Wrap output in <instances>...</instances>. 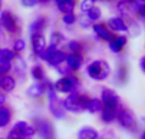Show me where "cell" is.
<instances>
[{"label":"cell","instance_id":"cell-1","mask_svg":"<svg viewBox=\"0 0 145 139\" xmlns=\"http://www.w3.org/2000/svg\"><path fill=\"white\" fill-rule=\"evenodd\" d=\"M89 102V96L85 93L72 92L63 101L64 110H68L70 112H82L87 110V105Z\"/></svg>","mask_w":145,"mask_h":139},{"label":"cell","instance_id":"cell-2","mask_svg":"<svg viewBox=\"0 0 145 139\" xmlns=\"http://www.w3.org/2000/svg\"><path fill=\"white\" fill-rule=\"evenodd\" d=\"M88 75L94 81H105L108 78L111 73V68L107 61L105 60H94L88 65Z\"/></svg>","mask_w":145,"mask_h":139},{"label":"cell","instance_id":"cell-3","mask_svg":"<svg viewBox=\"0 0 145 139\" xmlns=\"http://www.w3.org/2000/svg\"><path fill=\"white\" fill-rule=\"evenodd\" d=\"M79 86V78L75 75H69L63 77L59 81H56L54 83V89H55V92H60V93H72V92H76Z\"/></svg>","mask_w":145,"mask_h":139},{"label":"cell","instance_id":"cell-4","mask_svg":"<svg viewBox=\"0 0 145 139\" xmlns=\"http://www.w3.org/2000/svg\"><path fill=\"white\" fill-rule=\"evenodd\" d=\"M48 105H50V111L56 119H64L65 117V110L63 107V101L57 97L55 89H51L47 92Z\"/></svg>","mask_w":145,"mask_h":139},{"label":"cell","instance_id":"cell-5","mask_svg":"<svg viewBox=\"0 0 145 139\" xmlns=\"http://www.w3.org/2000/svg\"><path fill=\"white\" fill-rule=\"evenodd\" d=\"M35 130L38 132L42 139H55V130L52 124L46 119H36Z\"/></svg>","mask_w":145,"mask_h":139},{"label":"cell","instance_id":"cell-6","mask_svg":"<svg viewBox=\"0 0 145 139\" xmlns=\"http://www.w3.org/2000/svg\"><path fill=\"white\" fill-rule=\"evenodd\" d=\"M0 24L3 26L4 30H7L10 33H18L19 32V24H18L17 17L9 10L1 12V17H0Z\"/></svg>","mask_w":145,"mask_h":139},{"label":"cell","instance_id":"cell-7","mask_svg":"<svg viewBox=\"0 0 145 139\" xmlns=\"http://www.w3.org/2000/svg\"><path fill=\"white\" fill-rule=\"evenodd\" d=\"M116 119L118 120L120 125L125 129L129 130H135L136 128V120L134 114L130 111L129 109H121L120 111L117 112V117Z\"/></svg>","mask_w":145,"mask_h":139},{"label":"cell","instance_id":"cell-8","mask_svg":"<svg viewBox=\"0 0 145 139\" xmlns=\"http://www.w3.org/2000/svg\"><path fill=\"white\" fill-rule=\"evenodd\" d=\"M102 121L103 123H112L117 117L118 112V104L117 102H108V104H102Z\"/></svg>","mask_w":145,"mask_h":139},{"label":"cell","instance_id":"cell-9","mask_svg":"<svg viewBox=\"0 0 145 139\" xmlns=\"http://www.w3.org/2000/svg\"><path fill=\"white\" fill-rule=\"evenodd\" d=\"M92 27H93V31H94L95 35L99 38H102L103 41H106V42L110 43L111 41L115 38V35H113L111 31H108L107 27H106L105 24H102V23H94Z\"/></svg>","mask_w":145,"mask_h":139},{"label":"cell","instance_id":"cell-10","mask_svg":"<svg viewBox=\"0 0 145 139\" xmlns=\"http://www.w3.org/2000/svg\"><path fill=\"white\" fill-rule=\"evenodd\" d=\"M31 40H32L33 52L38 56L46 49V38H45V36H43V33H33V35L31 36Z\"/></svg>","mask_w":145,"mask_h":139},{"label":"cell","instance_id":"cell-11","mask_svg":"<svg viewBox=\"0 0 145 139\" xmlns=\"http://www.w3.org/2000/svg\"><path fill=\"white\" fill-rule=\"evenodd\" d=\"M13 129L18 130L20 133V135L23 137V139H28V138H32L35 135L36 130L32 125H29L27 121H17L15 125L13 127Z\"/></svg>","mask_w":145,"mask_h":139},{"label":"cell","instance_id":"cell-12","mask_svg":"<svg viewBox=\"0 0 145 139\" xmlns=\"http://www.w3.org/2000/svg\"><path fill=\"white\" fill-rule=\"evenodd\" d=\"M107 26L110 27V30L115 31V32H126L129 30V26L126 24V22L120 17H112L108 19Z\"/></svg>","mask_w":145,"mask_h":139},{"label":"cell","instance_id":"cell-13","mask_svg":"<svg viewBox=\"0 0 145 139\" xmlns=\"http://www.w3.org/2000/svg\"><path fill=\"white\" fill-rule=\"evenodd\" d=\"M65 61H66V65H68L71 70H78L83 64V56L80 55V54L71 52V54H68V55H66Z\"/></svg>","mask_w":145,"mask_h":139},{"label":"cell","instance_id":"cell-14","mask_svg":"<svg viewBox=\"0 0 145 139\" xmlns=\"http://www.w3.org/2000/svg\"><path fill=\"white\" fill-rule=\"evenodd\" d=\"M126 43H127V37L126 36H115V38L108 43V46H110V49L113 52L117 54L125 47Z\"/></svg>","mask_w":145,"mask_h":139},{"label":"cell","instance_id":"cell-15","mask_svg":"<svg viewBox=\"0 0 145 139\" xmlns=\"http://www.w3.org/2000/svg\"><path fill=\"white\" fill-rule=\"evenodd\" d=\"M99 134L95 129L90 127H84L78 133V139H98Z\"/></svg>","mask_w":145,"mask_h":139},{"label":"cell","instance_id":"cell-16","mask_svg":"<svg viewBox=\"0 0 145 139\" xmlns=\"http://www.w3.org/2000/svg\"><path fill=\"white\" fill-rule=\"evenodd\" d=\"M12 120V111L9 107L1 105L0 106V128H5Z\"/></svg>","mask_w":145,"mask_h":139},{"label":"cell","instance_id":"cell-17","mask_svg":"<svg viewBox=\"0 0 145 139\" xmlns=\"http://www.w3.org/2000/svg\"><path fill=\"white\" fill-rule=\"evenodd\" d=\"M0 88L5 92H10L15 88V79L10 75H3L0 78Z\"/></svg>","mask_w":145,"mask_h":139},{"label":"cell","instance_id":"cell-18","mask_svg":"<svg viewBox=\"0 0 145 139\" xmlns=\"http://www.w3.org/2000/svg\"><path fill=\"white\" fill-rule=\"evenodd\" d=\"M101 101H102V104H108V102H117V104H120L118 96L110 88L102 89V98H101Z\"/></svg>","mask_w":145,"mask_h":139},{"label":"cell","instance_id":"cell-19","mask_svg":"<svg viewBox=\"0 0 145 139\" xmlns=\"http://www.w3.org/2000/svg\"><path fill=\"white\" fill-rule=\"evenodd\" d=\"M46 27V18L45 17H38L32 24L29 26V32L32 33H42L43 28Z\"/></svg>","mask_w":145,"mask_h":139},{"label":"cell","instance_id":"cell-20","mask_svg":"<svg viewBox=\"0 0 145 139\" xmlns=\"http://www.w3.org/2000/svg\"><path fill=\"white\" fill-rule=\"evenodd\" d=\"M57 8L64 14L72 13L74 12V8H75V0H63V1L57 3Z\"/></svg>","mask_w":145,"mask_h":139},{"label":"cell","instance_id":"cell-21","mask_svg":"<svg viewBox=\"0 0 145 139\" xmlns=\"http://www.w3.org/2000/svg\"><path fill=\"white\" fill-rule=\"evenodd\" d=\"M43 93H45V89H43V87H42V84H41V83L32 84V86L28 87V89H27V94L29 97H32V98L41 97Z\"/></svg>","mask_w":145,"mask_h":139},{"label":"cell","instance_id":"cell-22","mask_svg":"<svg viewBox=\"0 0 145 139\" xmlns=\"http://www.w3.org/2000/svg\"><path fill=\"white\" fill-rule=\"evenodd\" d=\"M87 110L90 114H97V112L102 111V101L97 97L94 98H89V102L87 105Z\"/></svg>","mask_w":145,"mask_h":139},{"label":"cell","instance_id":"cell-23","mask_svg":"<svg viewBox=\"0 0 145 139\" xmlns=\"http://www.w3.org/2000/svg\"><path fill=\"white\" fill-rule=\"evenodd\" d=\"M117 9H118V12H120L122 15H125V17H130L131 13H134L133 4L125 1V0H122V1L118 3V4H117Z\"/></svg>","mask_w":145,"mask_h":139},{"label":"cell","instance_id":"cell-24","mask_svg":"<svg viewBox=\"0 0 145 139\" xmlns=\"http://www.w3.org/2000/svg\"><path fill=\"white\" fill-rule=\"evenodd\" d=\"M85 15L88 17V19H89L90 22H97V20H99L101 17H102V12H101V8H98L94 5L92 9L88 10Z\"/></svg>","mask_w":145,"mask_h":139},{"label":"cell","instance_id":"cell-25","mask_svg":"<svg viewBox=\"0 0 145 139\" xmlns=\"http://www.w3.org/2000/svg\"><path fill=\"white\" fill-rule=\"evenodd\" d=\"M133 8H134V13L138 15L140 19L145 20V3H133Z\"/></svg>","mask_w":145,"mask_h":139},{"label":"cell","instance_id":"cell-26","mask_svg":"<svg viewBox=\"0 0 145 139\" xmlns=\"http://www.w3.org/2000/svg\"><path fill=\"white\" fill-rule=\"evenodd\" d=\"M31 74H32V78L36 79V81H42L45 79V71H43V68L41 65H35L31 70Z\"/></svg>","mask_w":145,"mask_h":139},{"label":"cell","instance_id":"cell-27","mask_svg":"<svg viewBox=\"0 0 145 139\" xmlns=\"http://www.w3.org/2000/svg\"><path fill=\"white\" fill-rule=\"evenodd\" d=\"M15 58H17V54L10 49H1V51H0V59H3V60L12 61Z\"/></svg>","mask_w":145,"mask_h":139},{"label":"cell","instance_id":"cell-28","mask_svg":"<svg viewBox=\"0 0 145 139\" xmlns=\"http://www.w3.org/2000/svg\"><path fill=\"white\" fill-rule=\"evenodd\" d=\"M63 41H64V36H63V33H60V32H54L50 37L51 46H55V47H57V45H60Z\"/></svg>","mask_w":145,"mask_h":139},{"label":"cell","instance_id":"cell-29","mask_svg":"<svg viewBox=\"0 0 145 139\" xmlns=\"http://www.w3.org/2000/svg\"><path fill=\"white\" fill-rule=\"evenodd\" d=\"M12 69V61L0 59V74H7Z\"/></svg>","mask_w":145,"mask_h":139},{"label":"cell","instance_id":"cell-30","mask_svg":"<svg viewBox=\"0 0 145 139\" xmlns=\"http://www.w3.org/2000/svg\"><path fill=\"white\" fill-rule=\"evenodd\" d=\"M68 47H69V50L74 54H80V50H82V45H80V42L79 41H75V40H72L68 43Z\"/></svg>","mask_w":145,"mask_h":139},{"label":"cell","instance_id":"cell-31","mask_svg":"<svg viewBox=\"0 0 145 139\" xmlns=\"http://www.w3.org/2000/svg\"><path fill=\"white\" fill-rule=\"evenodd\" d=\"M94 3H95V0H83V1L80 3V10H82L83 13H87L88 10L94 7Z\"/></svg>","mask_w":145,"mask_h":139},{"label":"cell","instance_id":"cell-32","mask_svg":"<svg viewBox=\"0 0 145 139\" xmlns=\"http://www.w3.org/2000/svg\"><path fill=\"white\" fill-rule=\"evenodd\" d=\"M24 49H25V41L23 40V38H18L14 42V45H13V51H14V52H20V51H23Z\"/></svg>","mask_w":145,"mask_h":139},{"label":"cell","instance_id":"cell-33","mask_svg":"<svg viewBox=\"0 0 145 139\" xmlns=\"http://www.w3.org/2000/svg\"><path fill=\"white\" fill-rule=\"evenodd\" d=\"M56 69L59 70V73L61 74L63 77H69V75H71V69L69 68L66 64H60L59 66H56Z\"/></svg>","mask_w":145,"mask_h":139},{"label":"cell","instance_id":"cell-34","mask_svg":"<svg viewBox=\"0 0 145 139\" xmlns=\"http://www.w3.org/2000/svg\"><path fill=\"white\" fill-rule=\"evenodd\" d=\"M63 22L65 23L66 26H72L75 22H76V17H75L74 13H69V14H64L63 17Z\"/></svg>","mask_w":145,"mask_h":139},{"label":"cell","instance_id":"cell-35","mask_svg":"<svg viewBox=\"0 0 145 139\" xmlns=\"http://www.w3.org/2000/svg\"><path fill=\"white\" fill-rule=\"evenodd\" d=\"M117 78L120 79L121 82H125V81H126V78H127V69H126L123 65H121L120 68H118Z\"/></svg>","mask_w":145,"mask_h":139},{"label":"cell","instance_id":"cell-36","mask_svg":"<svg viewBox=\"0 0 145 139\" xmlns=\"http://www.w3.org/2000/svg\"><path fill=\"white\" fill-rule=\"evenodd\" d=\"M17 60H18V63H17V65H15V71H17L18 74H20L25 70V63L22 58H17Z\"/></svg>","mask_w":145,"mask_h":139},{"label":"cell","instance_id":"cell-37","mask_svg":"<svg viewBox=\"0 0 145 139\" xmlns=\"http://www.w3.org/2000/svg\"><path fill=\"white\" fill-rule=\"evenodd\" d=\"M79 20H80V26H82L83 28H89L90 26H92V22L88 19L87 15H82V17L79 18Z\"/></svg>","mask_w":145,"mask_h":139},{"label":"cell","instance_id":"cell-38","mask_svg":"<svg viewBox=\"0 0 145 139\" xmlns=\"http://www.w3.org/2000/svg\"><path fill=\"white\" fill-rule=\"evenodd\" d=\"M20 3L25 8H33L38 4V0H20Z\"/></svg>","mask_w":145,"mask_h":139},{"label":"cell","instance_id":"cell-39","mask_svg":"<svg viewBox=\"0 0 145 139\" xmlns=\"http://www.w3.org/2000/svg\"><path fill=\"white\" fill-rule=\"evenodd\" d=\"M5 102H7V94L0 93V106H1V105H4Z\"/></svg>","mask_w":145,"mask_h":139},{"label":"cell","instance_id":"cell-40","mask_svg":"<svg viewBox=\"0 0 145 139\" xmlns=\"http://www.w3.org/2000/svg\"><path fill=\"white\" fill-rule=\"evenodd\" d=\"M140 68H141V70L145 73V56L140 59Z\"/></svg>","mask_w":145,"mask_h":139},{"label":"cell","instance_id":"cell-41","mask_svg":"<svg viewBox=\"0 0 145 139\" xmlns=\"http://www.w3.org/2000/svg\"><path fill=\"white\" fill-rule=\"evenodd\" d=\"M125 1H127V3H130V4H133V3H135L136 0H125Z\"/></svg>","mask_w":145,"mask_h":139},{"label":"cell","instance_id":"cell-42","mask_svg":"<svg viewBox=\"0 0 145 139\" xmlns=\"http://www.w3.org/2000/svg\"><path fill=\"white\" fill-rule=\"evenodd\" d=\"M38 1H41V3H48L50 0H38Z\"/></svg>","mask_w":145,"mask_h":139},{"label":"cell","instance_id":"cell-43","mask_svg":"<svg viewBox=\"0 0 145 139\" xmlns=\"http://www.w3.org/2000/svg\"><path fill=\"white\" fill-rule=\"evenodd\" d=\"M141 139H145V132L143 133V135H141Z\"/></svg>","mask_w":145,"mask_h":139},{"label":"cell","instance_id":"cell-44","mask_svg":"<svg viewBox=\"0 0 145 139\" xmlns=\"http://www.w3.org/2000/svg\"><path fill=\"white\" fill-rule=\"evenodd\" d=\"M139 1H140V3H145V0H139Z\"/></svg>","mask_w":145,"mask_h":139},{"label":"cell","instance_id":"cell-45","mask_svg":"<svg viewBox=\"0 0 145 139\" xmlns=\"http://www.w3.org/2000/svg\"><path fill=\"white\" fill-rule=\"evenodd\" d=\"M56 1H57V3H60V1H63V0H56Z\"/></svg>","mask_w":145,"mask_h":139},{"label":"cell","instance_id":"cell-46","mask_svg":"<svg viewBox=\"0 0 145 139\" xmlns=\"http://www.w3.org/2000/svg\"><path fill=\"white\" fill-rule=\"evenodd\" d=\"M0 7H1V0H0Z\"/></svg>","mask_w":145,"mask_h":139},{"label":"cell","instance_id":"cell-47","mask_svg":"<svg viewBox=\"0 0 145 139\" xmlns=\"http://www.w3.org/2000/svg\"><path fill=\"white\" fill-rule=\"evenodd\" d=\"M0 17H1V12H0Z\"/></svg>","mask_w":145,"mask_h":139},{"label":"cell","instance_id":"cell-48","mask_svg":"<svg viewBox=\"0 0 145 139\" xmlns=\"http://www.w3.org/2000/svg\"><path fill=\"white\" fill-rule=\"evenodd\" d=\"M0 139H5V138H0Z\"/></svg>","mask_w":145,"mask_h":139},{"label":"cell","instance_id":"cell-49","mask_svg":"<svg viewBox=\"0 0 145 139\" xmlns=\"http://www.w3.org/2000/svg\"><path fill=\"white\" fill-rule=\"evenodd\" d=\"M0 51H1V49H0Z\"/></svg>","mask_w":145,"mask_h":139}]
</instances>
